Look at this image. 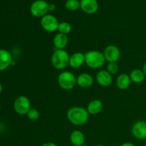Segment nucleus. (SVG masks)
Wrapping results in <instances>:
<instances>
[{
    "label": "nucleus",
    "instance_id": "f257e3e1",
    "mask_svg": "<svg viewBox=\"0 0 146 146\" xmlns=\"http://www.w3.org/2000/svg\"><path fill=\"white\" fill-rule=\"evenodd\" d=\"M66 117L68 121L73 125L81 126L87 123L89 118V113L84 107L74 106L68 110Z\"/></svg>",
    "mask_w": 146,
    "mask_h": 146
},
{
    "label": "nucleus",
    "instance_id": "f03ea898",
    "mask_svg": "<svg viewBox=\"0 0 146 146\" xmlns=\"http://www.w3.org/2000/svg\"><path fill=\"white\" fill-rule=\"evenodd\" d=\"M69 54L65 49H56L51 56V65L56 70H64L69 65Z\"/></svg>",
    "mask_w": 146,
    "mask_h": 146
},
{
    "label": "nucleus",
    "instance_id": "7ed1b4c3",
    "mask_svg": "<svg viewBox=\"0 0 146 146\" xmlns=\"http://www.w3.org/2000/svg\"><path fill=\"white\" fill-rule=\"evenodd\" d=\"M104 54L99 51L92 50L85 54V64L92 69L101 68L106 63Z\"/></svg>",
    "mask_w": 146,
    "mask_h": 146
},
{
    "label": "nucleus",
    "instance_id": "20e7f679",
    "mask_svg": "<svg viewBox=\"0 0 146 146\" xmlns=\"http://www.w3.org/2000/svg\"><path fill=\"white\" fill-rule=\"evenodd\" d=\"M58 84L62 89L70 91L73 89L76 84V77L71 71H62L58 76Z\"/></svg>",
    "mask_w": 146,
    "mask_h": 146
},
{
    "label": "nucleus",
    "instance_id": "39448f33",
    "mask_svg": "<svg viewBox=\"0 0 146 146\" xmlns=\"http://www.w3.org/2000/svg\"><path fill=\"white\" fill-rule=\"evenodd\" d=\"M49 11V4L45 0H36L30 7L31 15L36 18H42Z\"/></svg>",
    "mask_w": 146,
    "mask_h": 146
},
{
    "label": "nucleus",
    "instance_id": "423d86ee",
    "mask_svg": "<svg viewBox=\"0 0 146 146\" xmlns=\"http://www.w3.org/2000/svg\"><path fill=\"white\" fill-rule=\"evenodd\" d=\"M14 109L19 115H27L31 109V102L29 99L25 96H18L14 102Z\"/></svg>",
    "mask_w": 146,
    "mask_h": 146
},
{
    "label": "nucleus",
    "instance_id": "0eeeda50",
    "mask_svg": "<svg viewBox=\"0 0 146 146\" xmlns=\"http://www.w3.org/2000/svg\"><path fill=\"white\" fill-rule=\"evenodd\" d=\"M59 21L56 17L52 14H47L41 18V26L43 29L47 32H54L58 31Z\"/></svg>",
    "mask_w": 146,
    "mask_h": 146
},
{
    "label": "nucleus",
    "instance_id": "6e6552de",
    "mask_svg": "<svg viewBox=\"0 0 146 146\" xmlns=\"http://www.w3.org/2000/svg\"><path fill=\"white\" fill-rule=\"evenodd\" d=\"M103 54L105 57L106 61H108V63L117 62L121 57L120 48L117 46L113 44L107 46Z\"/></svg>",
    "mask_w": 146,
    "mask_h": 146
},
{
    "label": "nucleus",
    "instance_id": "1a4fd4ad",
    "mask_svg": "<svg viewBox=\"0 0 146 146\" xmlns=\"http://www.w3.org/2000/svg\"><path fill=\"white\" fill-rule=\"evenodd\" d=\"M133 135L138 140H146V121H138L133 124L131 130Z\"/></svg>",
    "mask_w": 146,
    "mask_h": 146
},
{
    "label": "nucleus",
    "instance_id": "9d476101",
    "mask_svg": "<svg viewBox=\"0 0 146 146\" xmlns=\"http://www.w3.org/2000/svg\"><path fill=\"white\" fill-rule=\"evenodd\" d=\"M13 56L11 53L7 49H0V71H5L12 65Z\"/></svg>",
    "mask_w": 146,
    "mask_h": 146
},
{
    "label": "nucleus",
    "instance_id": "9b49d317",
    "mask_svg": "<svg viewBox=\"0 0 146 146\" xmlns=\"http://www.w3.org/2000/svg\"><path fill=\"white\" fill-rule=\"evenodd\" d=\"M97 83L102 87H108L113 82V76L106 70H101L96 75Z\"/></svg>",
    "mask_w": 146,
    "mask_h": 146
},
{
    "label": "nucleus",
    "instance_id": "f8f14e48",
    "mask_svg": "<svg viewBox=\"0 0 146 146\" xmlns=\"http://www.w3.org/2000/svg\"><path fill=\"white\" fill-rule=\"evenodd\" d=\"M80 4L81 9L84 12L88 14H95L98 9V3L96 0H81Z\"/></svg>",
    "mask_w": 146,
    "mask_h": 146
},
{
    "label": "nucleus",
    "instance_id": "ddd939ff",
    "mask_svg": "<svg viewBox=\"0 0 146 146\" xmlns=\"http://www.w3.org/2000/svg\"><path fill=\"white\" fill-rule=\"evenodd\" d=\"M76 84L81 88H89L94 84V78L88 73H82L76 77Z\"/></svg>",
    "mask_w": 146,
    "mask_h": 146
},
{
    "label": "nucleus",
    "instance_id": "4468645a",
    "mask_svg": "<svg viewBox=\"0 0 146 146\" xmlns=\"http://www.w3.org/2000/svg\"><path fill=\"white\" fill-rule=\"evenodd\" d=\"M85 64V54L81 52H76L70 56L69 65L73 68H78Z\"/></svg>",
    "mask_w": 146,
    "mask_h": 146
},
{
    "label": "nucleus",
    "instance_id": "2eb2a0df",
    "mask_svg": "<svg viewBox=\"0 0 146 146\" xmlns=\"http://www.w3.org/2000/svg\"><path fill=\"white\" fill-rule=\"evenodd\" d=\"M68 38L67 35L58 33L54 36L53 38V44L56 49H64L67 46Z\"/></svg>",
    "mask_w": 146,
    "mask_h": 146
},
{
    "label": "nucleus",
    "instance_id": "dca6fc26",
    "mask_svg": "<svg viewBox=\"0 0 146 146\" xmlns=\"http://www.w3.org/2000/svg\"><path fill=\"white\" fill-rule=\"evenodd\" d=\"M103 108H104V105H103L101 101L98 99H95L90 101L89 104H88L86 110L89 115H95L100 113L102 111Z\"/></svg>",
    "mask_w": 146,
    "mask_h": 146
},
{
    "label": "nucleus",
    "instance_id": "f3484780",
    "mask_svg": "<svg viewBox=\"0 0 146 146\" xmlns=\"http://www.w3.org/2000/svg\"><path fill=\"white\" fill-rule=\"evenodd\" d=\"M85 135L81 131H74L70 135V141L72 145L81 146L85 143Z\"/></svg>",
    "mask_w": 146,
    "mask_h": 146
},
{
    "label": "nucleus",
    "instance_id": "a211bd4d",
    "mask_svg": "<svg viewBox=\"0 0 146 146\" xmlns=\"http://www.w3.org/2000/svg\"><path fill=\"white\" fill-rule=\"evenodd\" d=\"M131 80L130 76L127 74H121L117 77L116 86L120 90H125L131 86Z\"/></svg>",
    "mask_w": 146,
    "mask_h": 146
},
{
    "label": "nucleus",
    "instance_id": "6ab92c4d",
    "mask_svg": "<svg viewBox=\"0 0 146 146\" xmlns=\"http://www.w3.org/2000/svg\"><path fill=\"white\" fill-rule=\"evenodd\" d=\"M129 76L131 81L135 84H141L143 81H144L145 78V76L143 70L139 69V68H135L133 70Z\"/></svg>",
    "mask_w": 146,
    "mask_h": 146
},
{
    "label": "nucleus",
    "instance_id": "aec40b11",
    "mask_svg": "<svg viewBox=\"0 0 146 146\" xmlns=\"http://www.w3.org/2000/svg\"><path fill=\"white\" fill-rule=\"evenodd\" d=\"M58 33L68 35V34L71 32L72 31V27L69 23L66 21H63V22H59V25L58 27Z\"/></svg>",
    "mask_w": 146,
    "mask_h": 146
},
{
    "label": "nucleus",
    "instance_id": "412c9836",
    "mask_svg": "<svg viewBox=\"0 0 146 146\" xmlns=\"http://www.w3.org/2000/svg\"><path fill=\"white\" fill-rule=\"evenodd\" d=\"M65 7L69 11H76L81 7L80 1L78 0H67L65 3Z\"/></svg>",
    "mask_w": 146,
    "mask_h": 146
},
{
    "label": "nucleus",
    "instance_id": "4be33fe9",
    "mask_svg": "<svg viewBox=\"0 0 146 146\" xmlns=\"http://www.w3.org/2000/svg\"><path fill=\"white\" fill-rule=\"evenodd\" d=\"M106 71L111 75H115L119 71V66L116 62L108 63L106 66Z\"/></svg>",
    "mask_w": 146,
    "mask_h": 146
},
{
    "label": "nucleus",
    "instance_id": "5701e85b",
    "mask_svg": "<svg viewBox=\"0 0 146 146\" xmlns=\"http://www.w3.org/2000/svg\"><path fill=\"white\" fill-rule=\"evenodd\" d=\"M27 116L30 121H36L39 118L40 113L38 110H36V108H31L29 111V112L27 113Z\"/></svg>",
    "mask_w": 146,
    "mask_h": 146
},
{
    "label": "nucleus",
    "instance_id": "b1692460",
    "mask_svg": "<svg viewBox=\"0 0 146 146\" xmlns=\"http://www.w3.org/2000/svg\"><path fill=\"white\" fill-rule=\"evenodd\" d=\"M41 146H58V145L53 142H46L45 143L42 144Z\"/></svg>",
    "mask_w": 146,
    "mask_h": 146
},
{
    "label": "nucleus",
    "instance_id": "393cba45",
    "mask_svg": "<svg viewBox=\"0 0 146 146\" xmlns=\"http://www.w3.org/2000/svg\"><path fill=\"white\" fill-rule=\"evenodd\" d=\"M121 146H135V145L131 142H126L123 143L122 145H121Z\"/></svg>",
    "mask_w": 146,
    "mask_h": 146
},
{
    "label": "nucleus",
    "instance_id": "a878e982",
    "mask_svg": "<svg viewBox=\"0 0 146 146\" xmlns=\"http://www.w3.org/2000/svg\"><path fill=\"white\" fill-rule=\"evenodd\" d=\"M56 9V6L54 4H49V11H54Z\"/></svg>",
    "mask_w": 146,
    "mask_h": 146
},
{
    "label": "nucleus",
    "instance_id": "bb28decb",
    "mask_svg": "<svg viewBox=\"0 0 146 146\" xmlns=\"http://www.w3.org/2000/svg\"><path fill=\"white\" fill-rule=\"evenodd\" d=\"M142 70H143V71L144 74H145V77H146V62L145 63V64H144L143 66Z\"/></svg>",
    "mask_w": 146,
    "mask_h": 146
},
{
    "label": "nucleus",
    "instance_id": "cd10ccee",
    "mask_svg": "<svg viewBox=\"0 0 146 146\" xmlns=\"http://www.w3.org/2000/svg\"><path fill=\"white\" fill-rule=\"evenodd\" d=\"M2 91H3L2 84H1V83L0 82V95H1V93H2Z\"/></svg>",
    "mask_w": 146,
    "mask_h": 146
},
{
    "label": "nucleus",
    "instance_id": "c85d7f7f",
    "mask_svg": "<svg viewBox=\"0 0 146 146\" xmlns=\"http://www.w3.org/2000/svg\"><path fill=\"white\" fill-rule=\"evenodd\" d=\"M81 146H88V145H87V144L84 143V145H81Z\"/></svg>",
    "mask_w": 146,
    "mask_h": 146
},
{
    "label": "nucleus",
    "instance_id": "c756f323",
    "mask_svg": "<svg viewBox=\"0 0 146 146\" xmlns=\"http://www.w3.org/2000/svg\"><path fill=\"white\" fill-rule=\"evenodd\" d=\"M96 146H105V145H96Z\"/></svg>",
    "mask_w": 146,
    "mask_h": 146
},
{
    "label": "nucleus",
    "instance_id": "7c9ffc66",
    "mask_svg": "<svg viewBox=\"0 0 146 146\" xmlns=\"http://www.w3.org/2000/svg\"><path fill=\"white\" fill-rule=\"evenodd\" d=\"M0 110H1V104H0Z\"/></svg>",
    "mask_w": 146,
    "mask_h": 146
},
{
    "label": "nucleus",
    "instance_id": "2f4dec72",
    "mask_svg": "<svg viewBox=\"0 0 146 146\" xmlns=\"http://www.w3.org/2000/svg\"><path fill=\"white\" fill-rule=\"evenodd\" d=\"M143 146H146V144H145V145H143Z\"/></svg>",
    "mask_w": 146,
    "mask_h": 146
},
{
    "label": "nucleus",
    "instance_id": "473e14b6",
    "mask_svg": "<svg viewBox=\"0 0 146 146\" xmlns=\"http://www.w3.org/2000/svg\"><path fill=\"white\" fill-rule=\"evenodd\" d=\"M113 146H118V145H113Z\"/></svg>",
    "mask_w": 146,
    "mask_h": 146
},
{
    "label": "nucleus",
    "instance_id": "72a5a7b5",
    "mask_svg": "<svg viewBox=\"0 0 146 146\" xmlns=\"http://www.w3.org/2000/svg\"><path fill=\"white\" fill-rule=\"evenodd\" d=\"M71 146H74V145H71Z\"/></svg>",
    "mask_w": 146,
    "mask_h": 146
}]
</instances>
